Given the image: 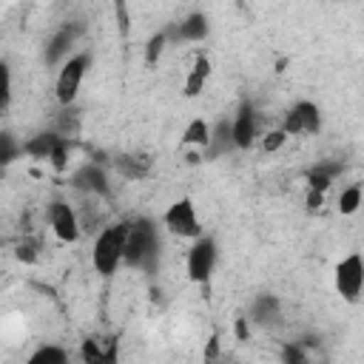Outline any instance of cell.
I'll list each match as a JSON object with an SVG mask.
<instances>
[{"mask_svg":"<svg viewBox=\"0 0 364 364\" xmlns=\"http://www.w3.org/2000/svg\"><path fill=\"white\" fill-rule=\"evenodd\" d=\"M125 264L154 273L159 264V230L148 216H136L128 228L125 242Z\"/></svg>","mask_w":364,"mask_h":364,"instance_id":"6da1fadb","label":"cell"},{"mask_svg":"<svg viewBox=\"0 0 364 364\" xmlns=\"http://www.w3.org/2000/svg\"><path fill=\"white\" fill-rule=\"evenodd\" d=\"M131 222H111L105 225L91 245V264L100 276H114L125 262V242H128Z\"/></svg>","mask_w":364,"mask_h":364,"instance_id":"7a4b0ae2","label":"cell"},{"mask_svg":"<svg viewBox=\"0 0 364 364\" xmlns=\"http://www.w3.org/2000/svg\"><path fill=\"white\" fill-rule=\"evenodd\" d=\"M88 65H91V54H88V51L71 54V57L60 65V71H57V82H54V97H57V102H60L63 108L74 105V100H77V94H80V85H82V77H85Z\"/></svg>","mask_w":364,"mask_h":364,"instance_id":"3957f363","label":"cell"},{"mask_svg":"<svg viewBox=\"0 0 364 364\" xmlns=\"http://www.w3.org/2000/svg\"><path fill=\"white\" fill-rule=\"evenodd\" d=\"M333 284H336V293L344 299V301H358L361 293H364V256L361 253H347L336 270H333Z\"/></svg>","mask_w":364,"mask_h":364,"instance_id":"277c9868","label":"cell"},{"mask_svg":"<svg viewBox=\"0 0 364 364\" xmlns=\"http://www.w3.org/2000/svg\"><path fill=\"white\" fill-rule=\"evenodd\" d=\"M162 225L168 228V233L173 236H182V239H199L202 236V225H199V213H196V205L182 196L176 202L168 205V210L162 213Z\"/></svg>","mask_w":364,"mask_h":364,"instance_id":"5b68a950","label":"cell"},{"mask_svg":"<svg viewBox=\"0 0 364 364\" xmlns=\"http://www.w3.org/2000/svg\"><path fill=\"white\" fill-rule=\"evenodd\" d=\"M216 242L210 236H199L191 250H188V259H185V267H188V279L196 282V284H208L213 267H216Z\"/></svg>","mask_w":364,"mask_h":364,"instance_id":"8992f818","label":"cell"},{"mask_svg":"<svg viewBox=\"0 0 364 364\" xmlns=\"http://www.w3.org/2000/svg\"><path fill=\"white\" fill-rule=\"evenodd\" d=\"M282 131L287 136H310V134H318L321 131V111H318V105L310 102V100H299L284 114Z\"/></svg>","mask_w":364,"mask_h":364,"instance_id":"52a82bcc","label":"cell"},{"mask_svg":"<svg viewBox=\"0 0 364 364\" xmlns=\"http://www.w3.org/2000/svg\"><path fill=\"white\" fill-rule=\"evenodd\" d=\"M68 182H71V188H77L80 193H85V196H100V199H108L111 196V182H108V173H105V168L100 165V162H85V165H80L71 176H68Z\"/></svg>","mask_w":364,"mask_h":364,"instance_id":"ba28073f","label":"cell"},{"mask_svg":"<svg viewBox=\"0 0 364 364\" xmlns=\"http://www.w3.org/2000/svg\"><path fill=\"white\" fill-rule=\"evenodd\" d=\"M82 31H85V26H82L80 20L63 23V26L48 37V43H46V51H43L46 63H48V65L65 63V60H68V51L77 46V40L82 37Z\"/></svg>","mask_w":364,"mask_h":364,"instance_id":"9c48e42d","label":"cell"},{"mask_svg":"<svg viewBox=\"0 0 364 364\" xmlns=\"http://www.w3.org/2000/svg\"><path fill=\"white\" fill-rule=\"evenodd\" d=\"M48 225H51V230H54V236L60 242H77L80 233H82L77 210L63 199H54L48 205Z\"/></svg>","mask_w":364,"mask_h":364,"instance_id":"30bf717a","label":"cell"},{"mask_svg":"<svg viewBox=\"0 0 364 364\" xmlns=\"http://www.w3.org/2000/svg\"><path fill=\"white\" fill-rule=\"evenodd\" d=\"M82 364H117L119 361V338L117 336H88L80 344Z\"/></svg>","mask_w":364,"mask_h":364,"instance_id":"8fae6325","label":"cell"},{"mask_svg":"<svg viewBox=\"0 0 364 364\" xmlns=\"http://www.w3.org/2000/svg\"><path fill=\"white\" fill-rule=\"evenodd\" d=\"M259 136V117H256V108L250 102H242L236 117H233V145L239 151H247Z\"/></svg>","mask_w":364,"mask_h":364,"instance_id":"7c38bea8","label":"cell"},{"mask_svg":"<svg viewBox=\"0 0 364 364\" xmlns=\"http://www.w3.org/2000/svg\"><path fill=\"white\" fill-rule=\"evenodd\" d=\"M111 165L122 179H145L151 173V168H154V159L148 154H142V151H128V154L111 156Z\"/></svg>","mask_w":364,"mask_h":364,"instance_id":"4fadbf2b","label":"cell"},{"mask_svg":"<svg viewBox=\"0 0 364 364\" xmlns=\"http://www.w3.org/2000/svg\"><path fill=\"white\" fill-rule=\"evenodd\" d=\"M208 34H210V23H208V17L202 11H191L185 20H179L168 31L171 40H185V43H202Z\"/></svg>","mask_w":364,"mask_h":364,"instance_id":"5bb4252c","label":"cell"},{"mask_svg":"<svg viewBox=\"0 0 364 364\" xmlns=\"http://www.w3.org/2000/svg\"><path fill=\"white\" fill-rule=\"evenodd\" d=\"M279 318H282V304H279L276 296L262 293V296H256V299L250 301V316H247L250 324L273 327V324H279Z\"/></svg>","mask_w":364,"mask_h":364,"instance_id":"9a60e30c","label":"cell"},{"mask_svg":"<svg viewBox=\"0 0 364 364\" xmlns=\"http://www.w3.org/2000/svg\"><path fill=\"white\" fill-rule=\"evenodd\" d=\"M233 145V119H219L213 128H210V145L202 151L205 159H216L222 154H228Z\"/></svg>","mask_w":364,"mask_h":364,"instance_id":"2e32d148","label":"cell"},{"mask_svg":"<svg viewBox=\"0 0 364 364\" xmlns=\"http://www.w3.org/2000/svg\"><path fill=\"white\" fill-rule=\"evenodd\" d=\"M60 142H63V136L57 131H40L23 142V154L31 159H48Z\"/></svg>","mask_w":364,"mask_h":364,"instance_id":"e0dca14e","label":"cell"},{"mask_svg":"<svg viewBox=\"0 0 364 364\" xmlns=\"http://www.w3.org/2000/svg\"><path fill=\"white\" fill-rule=\"evenodd\" d=\"M208 74H210V60H208V54H196V60H193V65H191V71H188V77H185V85H182V91L188 94V97H196L202 88H205V80H208Z\"/></svg>","mask_w":364,"mask_h":364,"instance_id":"ac0fdd59","label":"cell"},{"mask_svg":"<svg viewBox=\"0 0 364 364\" xmlns=\"http://www.w3.org/2000/svg\"><path fill=\"white\" fill-rule=\"evenodd\" d=\"M341 171H344V165H341V162H321V165H316V168L307 173V188H310V191L324 193Z\"/></svg>","mask_w":364,"mask_h":364,"instance_id":"d6986e66","label":"cell"},{"mask_svg":"<svg viewBox=\"0 0 364 364\" xmlns=\"http://www.w3.org/2000/svg\"><path fill=\"white\" fill-rule=\"evenodd\" d=\"M182 145H196L205 151L210 145V125L202 117H193L182 131Z\"/></svg>","mask_w":364,"mask_h":364,"instance_id":"ffe728a7","label":"cell"},{"mask_svg":"<svg viewBox=\"0 0 364 364\" xmlns=\"http://www.w3.org/2000/svg\"><path fill=\"white\" fill-rule=\"evenodd\" d=\"M26 364H71V355L60 344H43L26 358Z\"/></svg>","mask_w":364,"mask_h":364,"instance_id":"44dd1931","label":"cell"},{"mask_svg":"<svg viewBox=\"0 0 364 364\" xmlns=\"http://www.w3.org/2000/svg\"><path fill=\"white\" fill-rule=\"evenodd\" d=\"M361 199H364L361 185H347V188L338 193L336 208H338V213H341V216H353V213L361 208Z\"/></svg>","mask_w":364,"mask_h":364,"instance_id":"7402d4cb","label":"cell"},{"mask_svg":"<svg viewBox=\"0 0 364 364\" xmlns=\"http://www.w3.org/2000/svg\"><path fill=\"white\" fill-rule=\"evenodd\" d=\"M63 139H71V136H77V131H80V111L74 108V105H68V108H63V114L57 117V128H54Z\"/></svg>","mask_w":364,"mask_h":364,"instance_id":"603a6c76","label":"cell"},{"mask_svg":"<svg viewBox=\"0 0 364 364\" xmlns=\"http://www.w3.org/2000/svg\"><path fill=\"white\" fill-rule=\"evenodd\" d=\"M168 40H171L168 31H156V34L148 37V43H145V63H148V65H156V63H159V57H162Z\"/></svg>","mask_w":364,"mask_h":364,"instance_id":"cb8c5ba5","label":"cell"},{"mask_svg":"<svg viewBox=\"0 0 364 364\" xmlns=\"http://www.w3.org/2000/svg\"><path fill=\"white\" fill-rule=\"evenodd\" d=\"M14 256L23 262V264H34L40 259V242L37 239H20L14 245Z\"/></svg>","mask_w":364,"mask_h":364,"instance_id":"d4e9b609","label":"cell"},{"mask_svg":"<svg viewBox=\"0 0 364 364\" xmlns=\"http://www.w3.org/2000/svg\"><path fill=\"white\" fill-rule=\"evenodd\" d=\"M17 151L23 154V142L17 145L14 134L3 131V134H0V162H3V165H11V162H14V156H17Z\"/></svg>","mask_w":364,"mask_h":364,"instance_id":"484cf974","label":"cell"},{"mask_svg":"<svg viewBox=\"0 0 364 364\" xmlns=\"http://www.w3.org/2000/svg\"><path fill=\"white\" fill-rule=\"evenodd\" d=\"M287 139H290V136H287L282 128H273V131H267V134L262 136V151H264V154H276Z\"/></svg>","mask_w":364,"mask_h":364,"instance_id":"4316f807","label":"cell"},{"mask_svg":"<svg viewBox=\"0 0 364 364\" xmlns=\"http://www.w3.org/2000/svg\"><path fill=\"white\" fill-rule=\"evenodd\" d=\"M282 358H284V364H307V353H304V344H299V341H290V344H284V350H282Z\"/></svg>","mask_w":364,"mask_h":364,"instance_id":"83f0119b","label":"cell"},{"mask_svg":"<svg viewBox=\"0 0 364 364\" xmlns=\"http://www.w3.org/2000/svg\"><path fill=\"white\" fill-rule=\"evenodd\" d=\"M48 162H51L54 171H65V168H68V139H63V142L54 148V154L48 156Z\"/></svg>","mask_w":364,"mask_h":364,"instance_id":"f1b7e54d","label":"cell"},{"mask_svg":"<svg viewBox=\"0 0 364 364\" xmlns=\"http://www.w3.org/2000/svg\"><path fill=\"white\" fill-rule=\"evenodd\" d=\"M0 74H3V102H0V108L9 111V105H11V68H9V63L0 65Z\"/></svg>","mask_w":364,"mask_h":364,"instance_id":"f546056e","label":"cell"},{"mask_svg":"<svg viewBox=\"0 0 364 364\" xmlns=\"http://www.w3.org/2000/svg\"><path fill=\"white\" fill-rule=\"evenodd\" d=\"M216 358H219V336L213 333L208 338V344H205V364H213Z\"/></svg>","mask_w":364,"mask_h":364,"instance_id":"4dcf8cb0","label":"cell"},{"mask_svg":"<svg viewBox=\"0 0 364 364\" xmlns=\"http://www.w3.org/2000/svg\"><path fill=\"white\" fill-rule=\"evenodd\" d=\"M321 205H324V193H318V191H310V188H307V210H310V213H316Z\"/></svg>","mask_w":364,"mask_h":364,"instance_id":"1f68e13d","label":"cell"},{"mask_svg":"<svg viewBox=\"0 0 364 364\" xmlns=\"http://www.w3.org/2000/svg\"><path fill=\"white\" fill-rule=\"evenodd\" d=\"M233 330H236V338H239V341H245V338L250 336V327H247V318H245V316H239V318L233 321Z\"/></svg>","mask_w":364,"mask_h":364,"instance_id":"d6a6232c","label":"cell"},{"mask_svg":"<svg viewBox=\"0 0 364 364\" xmlns=\"http://www.w3.org/2000/svg\"><path fill=\"white\" fill-rule=\"evenodd\" d=\"M114 11L119 14V31H122V34H128V11H125V6H122V3H117V6H114Z\"/></svg>","mask_w":364,"mask_h":364,"instance_id":"836d02e7","label":"cell"},{"mask_svg":"<svg viewBox=\"0 0 364 364\" xmlns=\"http://www.w3.org/2000/svg\"><path fill=\"white\" fill-rule=\"evenodd\" d=\"M307 364H313V361H307Z\"/></svg>","mask_w":364,"mask_h":364,"instance_id":"e575fe53","label":"cell"}]
</instances>
